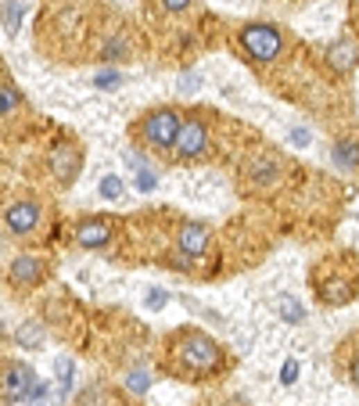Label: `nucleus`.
<instances>
[{
	"label": "nucleus",
	"mask_w": 359,
	"mask_h": 406,
	"mask_svg": "<svg viewBox=\"0 0 359 406\" xmlns=\"http://www.w3.org/2000/svg\"><path fill=\"white\" fill-rule=\"evenodd\" d=\"M226 367V356L219 349L216 338H208L198 327H180L165 338V359H162V371L169 377H180V381H212L219 377Z\"/></svg>",
	"instance_id": "1"
},
{
	"label": "nucleus",
	"mask_w": 359,
	"mask_h": 406,
	"mask_svg": "<svg viewBox=\"0 0 359 406\" xmlns=\"http://www.w3.org/2000/svg\"><path fill=\"white\" fill-rule=\"evenodd\" d=\"M180 126H183V115L176 108H151L133 126V137L147 147V152H173Z\"/></svg>",
	"instance_id": "2"
},
{
	"label": "nucleus",
	"mask_w": 359,
	"mask_h": 406,
	"mask_svg": "<svg viewBox=\"0 0 359 406\" xmlns=\"http://www.w3.org/2000/svg\"><path fill=\"white\" fill-rule=\"evenodd\" d=\"M241 47L244 54L256 61V65H269V61H277L281 51H284V36L277 26H266V22H251L241 29Z\"/></svg>",
	"instance_id": "3"
},
{
	"label": "nucleus",
	"mask_w": 359,
	"mask_h": 406,
	"mask_svg": "<svg viewBox=\"0 0 359 406\" xmlns=\"http://www.w3.org/2000/svg\"><path fill=\"white\" fill-rule=\"evenodd\" d=\"M205 147H208V122L198 119V115H187L183 126H180V133H176L173 155L180 162H194V159L205 155Z\"/></svg>",
	"instance_id": "4"
},
{
	"label": "nucleus",
	"mask_w": 359,
	"mask_h": 406,
	"mask_svg": "<svg viewBox=\"0 0 359 406\" xmlns=\"http://www.w3.org/2000/svg\"><path fill=\"white\" fill-rule=\"evenodd\" d=\"M312 284H316V295H320L324 306H345L349 298L356 295V277L352 273H337L334 266H331V277H324L320 270H316Z\"/></svg>",
	"instance_id": "5"
},
{
	"label": "nucleus",
	"mask_w": 359,
	"mask_h": 406,
	"mask_svg": "<svg viewBox=\"0 0 359 406\" xmlns=\"http://www.w3.org/2000/svg\"><path fill=\"white\" fill-rule=\"evenodd\" d=\"M33 371L26 367V363H4V384H0V399H4V406H15V403H22L29 392H33Z\"/></svg>",
	"instance_id": "6"
},
{
	"label": "nucleus",
	"mask_w": 359,
	"mask_h": 406,
	"mask_svg": "<svg viewBox=\"0 0 359 406\" xmlns=\"http://www.w3.org/2000/svg\"><path fill=\"white\" fill-rule=\"evenodd\" d=\"M4 227L15 238H29V234L40 227V205L33 198H18L4 209Z\"/></svg>",
	"instance_id": "7"
},
{
	"label": "nucleus",
	"mask_w": 359,
	"mask_h": 406,
	"mask_svg": "<svg viewBox=\"0 0 359 406\" xmlns=\"http://www.w3.org/2000/svg\"><path fill=\"white\" fill-rule=\"evenodd\" d=\"M112 220H101V216H94V220H83L76 230H72V241L79 245V248H90V252H97V248H104L112 241Z\"/></svg>",
	"instance_id": "8"
},
{
	"label": "nucleus",
	"mask_w": 359,
	"mask_h": 406,
	"mask_svg": "<svg viewBox=\"0 0 359 406\" xmlns=\"http://www.w3.org/2000/svg\"><path fill=\"white\" fill-rule=\"evenodd\" d=\"M8 281L15 288H36L44 281V259H36V255H18L8 266Z\"/></svg>",
	"instance_id": "9"
},
{
	"label": "nucleus",
	"mask_w": 359,
	"mask_h": 406,
	"mask_svg": "<svg viewBox=\"0 0 359 406\" xmlns=\"http://www.w3.org/2000/svg\"><path fill=\"white\" fill-rule=\"evenodd\" d=\"M51 173L58 184H72L79 177V147L76 144H58L51 152Z\"/></svg>",
	"instance_id": "10"
},
{
	"label": "nucleus",
	"mask_w": 359,
	"mask_h": 406,
	"mask_svg": "<svg viewBox=\"0 0 359 406\" xmlns=\"http://www.w3.org/2000/svg\"><path fill=\"white\" fill-rule=\"evenodd\" d=\"M244 177H248V184H256V187H273L277 177H281V162L273 155H256L244 165Z\"/></svg>",
	"instance_id": "11"
},
{
	"label": "nucleus",
	"mask_w": 359,
	"mask_h": 406,
	"mask_svg": "<svg viewBox=\"0 0 359 406\" xmlns=\"http://www.w3.org/2000/svg\"><path fill=\"white\" fill-rule=\"evenodd\" d=\"M205 245H208V227L205 223H183L180 227V252L187 255V259H198V255L205 252Z\"/></svg>",
	"instance_id": "12"
},
{
	"label": "nucleus",
	"mask_w": 359,
	"mask_h": 406,
	"mask_svg": "<svg viewBox=\"0 0 359 406\" xmlns=\"http://www.w3.org/2000/svg\"><path fill=\"white\" fill-rule=\"evenodd\" d=\"M327 58H331V69L334 72H349L356 61H359V47L352 44V40H342V44H334L327 51Z\"/></svg>",
	"instance_id": "13"
},
{
	"label": "nucleus",
	"mask_w": 359,
	"mask_h": 406,
	"mask_svg": "<svg viewBox=\"0 0 359 406\" xmlns=\"http://www.w3.org/2000/svg\"><path fill=\"white\" fill-rule=\"evenodd\" d=\"M334 162L345 165V169H356V165H359V144H356V140L334 144Z\"/></svg>",
	"instance_id": "14"
},
{
	"label": "nucleus",
	"mask_w": 359,
	"mask_h": 406,
	"mask_svg": "<svg viewBox=\"0 0 359 406\" xmlns=\"http://www.w3.org/2000/svg\"><path fill=\"white\" fill-rule=\"evenodd\" d=\"M277 309H281V316L287 320V324H302V320H306L302 302H294L291 295H281V298H277Z\"/></svg>",
	"instance_id": "15"
},
{
	"label": "nucleus",
	"mask_w": 359,
	"mask_h": 406,
	"mask_svg": "<svg viewBox=\"0 0 359 406\" xmlns=\"http://www.w3.org/2000/svg\"><path fill=\"white\" fill-rule=\"evenodd\" d=\"M18 18H22V4H18V0H8L4 4V33L8 36L18 33Z\"/></svg>",
	"instance_id": "16"
},
{
	"label": "nucleus",
	"mask_w": 359,
	"mask_h": 406,
	"mask_svg": "<svg viewBox=\"0 0 359 406\" xmlns=\"http://www.w3.org/2000/svg\"><path fill=\"white\" fill-rule=\"evenodd\" d=\"M15 338H18V341H22V346H26V349H40V346H44V334H40V331H36L33 324H26L22 331H15Z\"/></svg>",
	"instance_id": "17"
},
{
	"label": "nucleus",
	"mask_w": 359,
	"mask_h": 406,
	"mask_svg": "<svg viewBox=\"0 0 359 406\" xmlns=\"http://www.w3.org/2000/svg\"><path fill=\"white\" fill-rule=\"evenodd\" d=\"M0 101H4V119H11L15 108H18V97H15V87L8 79H4V87H0Z\"/></svg>",
	"instance_id": "18"
},
{
	"label": "nucleus",
	"mask_w": 359,
	"mask_h": 406,
	"mask_svg": "<svg viewBox=\"0 0 359 406\" xmlns=\"http://www.w3.org/2000/svg\"><path fill=\"white\" fill-rule=\"evenodd\" d=\"M119 195H122V180H119V177H104V180H101V198L115 202Z\"/></svg>",
	"instance_id": "19"
},
{
	"label": "nucleus",
	"mask_w": 359,
	"mask_h": 406,
	"mask_svg": "<svg viewBox=\"0 0 359 406\" xmlns=\"http://www.w3.org/2000/svg\"><path fill=\"white\" fill-rule=\"evenodd\" d=\"M119 83H122L119 72H97V87H101V90H115Z\"/></svg>",
	"instance_id": "20"
},
{
	"label": "nucleus",
	"mask_w": 359,
	"mask_h": 406,
	"mask_svg": "<svg viewBox=\"0 0 359 406\" xmlns=\"http://www.w3.org/2000/svg\"><path fill=\"white\" fill-rule=\"evenodd\" d=\"M294 377H299V359H287L281 371V384H294Z\"/></svg>",
	"instance_id": "21"
},
{
	"label": "nucleus",
	"mask_w": 359,
	"mask_h": 406,
	"mask_svg": "<svg viewBox=\"0 0 359 406\" xmlns=\"http://www.w3.org/2000/svg\"><path fill=\"white\" fill-rule=\"evenodd\" d=\"M165 302H169L165 291H147V309H162Z\"/></svg>",
	"instance_id": "22"
},
{
	"label": "nucleus",
	"mask_w": 359,
	"mask_h": 406,
	"mask_svg": "<svg viewBox=\"0 0 359 406\" xmlns=\"http://www.w3.org/2000/svg\"><path fill=\"white\" fill-rule=\"evenodd\" d=\"M126 384H130L133 392H144V389H147V374H144V371H133V377L126 381Z\"/></svg>",
	"instance_id": "23"
},
{
	"label": "nucleus",
	"mask_w": 359,
	"mask_h": 406,
	"mask_svg": "<svg viewBox=\"0 0 359 406\" xmlns=\"http://www.w3.org/2000/svg\"><path fill=\"white\" fill-rule=\"evenodd\" d=\"M187 4H191V0H162V8H165L169 15H176V11H187Z\"/></svg>",
	"instance_id": "24"
},
{
	"label": "nucleus",
	"mask_w": 359,
	"mask_h": 406,
	"mask_svg": "<svg viewBox=\"0 0 359 406\" xmlns=\"http://www.w3.org/2000/svg\"><path fill=\"white\" fill-rule=\"evenodd\" d=\"M349 381L359 389V352H356V356H352V363H349Z\"/></svg>",
	"instance_id": "25"
},
{
	"label": "nucleus",
	"mask_w": 359,
	"mask_h": 406,
	"mask_svg": "<svg viewBox=\"0 0 359 406\" xmlns=\"http://www.w3.org/2000/svg\"><path fill=\"white\" fill-rule=\"evenodd\" d=\"M155 184H158V180H155L151 173H140V177H137V187H140V190H151Z\"/></svg>",
	"instance_id": "26"
},
{
	"label": "nucleus",
	"mask_w": 359,
	"mask_h": 406,
	"mask_svg": "<svg viewBox=\"0 0 359 406\" xmlns=\"http://www.w3.org/2000/svg\"><path fill=\"white\" fill-rule=\"evenodd\" d=\"M356 8H359V0H356Z\"/></svg>",
	"instance_id": "27"
}]
</instances>
